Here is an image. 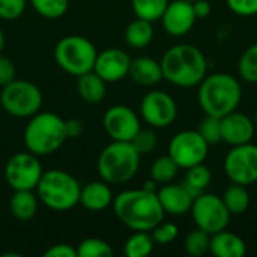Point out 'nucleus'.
<instances>
[{
	"label": "nucleus",
	"instance_id": "1",
	"mask_svg": "<svg viewBox=\"0 0 257 257\" xmlns=\"http://www.w3.org/2000/svg\"><path fill=\"white\" fill-rule=\"evenodd\" d=\"M111 206L117 220L134 232H151L166 215L157 191L145 188L119 193Z\"/></svg>",
	"mask_w": 257,
	"mask_h": 257
},
{
	"label": "nucleus",
	"instance_id": "2",
	"mask_svg": "<svg viewBox=\"0 0 257 257\" xmlns=\"http://www.w3.org/2000/svg\"><path fill=\"white\" fill-rule=\"evenodd\" d=\"M163 78L179 87H194L206 77L208 62L200 48L191 44L170 47L160 60Z\"/></svg>",
	"mask_w": 257,
	"mask_h": 257
},
{
	"label": "nucleus",
	"instance_id": "3",
	"mask_svg": "<svg viewBox=\"0 0 257 257\" xmlns=\"http://www.w3.org/2000/svg\"><path fill=\"white\" fill-rule=\"evenodd\" d=\"M242 99L239 81L226 72L206 75L199 84V104L205 114L223 117L238 108Z\"/></svg>",
	"mask_w": 257,
	"mask_h": 257
},
{
	"label": "nucleus",
	"instance_id": "4",
	"mask_svg": "<svg viewBox=\"0 0 257 257\" xmlns=\"http://www.w3.org/2000/svg\"><path fill=\"white\" fill-rule=\"evenodd\" d=\"M66 140L65 119L53 111H38L29 117L23 133L26 149L38 157L54 154Z\"/></svg>",
	"mask_w": 257,
	"mask_h": 257
},
{
	"label": "nucleus",
	"instance_id": "5",
	"mask_svg": "<svg viewBox=\"0 0 257 257\" xmlns=\"http://www.w3.org/2000/svg\"><path fill=\"white\" fill-rule=\"evenodd\" d=\"M140 154L131 142L111 140L98 157V173L110 185H120L131 181L140 167Z\"/></svg>",
	"mask_w": 257,
	"mask_h": 257
},
{
	"label": "nucleus",
	"instance_id": "6",
	"mask_svg": "<svg viewBox=\"0 0 257 257\" xmlns=\"http://www.w3.org/2000/svg\"><path fill=\"white\" fill-rule=\"evenodd\" d=\"M80 182L68 172L51 169L42 173L38 185L36 196L48 209L65 212L72 209L80 202Z\"/></svg>",
	"mask_w": 257,
	"mask_h": 257
},
{
	"label": "nucleus",
	"instance_id": "7",
	"mask_svg": "<svg viewBox=\"0 0 257 257\" xmlns=\"http://www.w3.org/2000/svg\"><path fill=\"white\" fill-rule=\"evenodd\" d=\"M96 47L93 42L80 35H68L54 47V60L66 74L78 77L93 71L96 60Z\"/></svg>",
	"mask_w": 257,
	"mask_h": 257
},
{
	"label": "nucleus",
	"instance_id": "8",
	"mask_svg": "<svg viewBox=\"0 0 257 257\" xmlns=\"http://www.w3.org/2000/svg\"><path fill=\"white\" fill-rule=\"evenodd\" d=\"M0 105L12 117L29 119L42 107L41 89L27 80H12L0 92Z\"/></svg>",
	"mask_w": 257,
	"mask_h": 257
},
{
	"label": "nucleus",
	"instance_id": "9",
	"mask_svg": "<svg viewBox=\"0 0 257 257\" xmlns=\"http://www.w3.org/2000/svg\"><path fill=\"white\" fill-rule=\"evenodd\" d=\"M191 215L196 227L205 230L209 235L224 230L230 221V212L226 208L221 197L215 194L202 193L193 200Z\"/></svg>",
	"mask_w": 257,
	"mask_h": 257
},
{
	"label": "nucleus",
	"instance_id": "10",
	"mask_svg": "<svg viewBox=\"0 0 257 257\" xmlns=\"http://www.w3.org/2000/svg\"><path fill=\"white\" fill-rule=\"evenodd\" d=\"M44 170L38 155L26 151L14 154L5 166V179L11 190H36Z\"/></svg>",
	"mask_w": 257,
	"mask_h": 257
},
{
	"label": "nucleus",
	"instance_id": "11",
	"mask_svg": "<svg viewBox=\"0 0 257 257\" xmlns=\"http://www.w3.org/2000/svg\"><path fill=\"white\" fill-rule=\"evenodd\" d=\"M208 152L209 145L197 130L181 131L169 143V155L179 169H190L203 163Z\"/></svg>",
	"mask_w": 257,
	"mask_h": 257
},
{
	"label": "nucleus",
	"instance_id": "12",
	"mask_svg": "<svg viewBox=\"0 0 257 257\" xmlns=\"http://www.w3.org/2000/svg\"><path fill=\"white\" fill-rule=\"evenodd\" d=\"M224 172L233 184L251 185L257 182V146L250 143L233 146L224 158Z\"/></svg>",
	"mask_w": 257,
	"mask_h": 257
},
{
	"label": "nucleus",
	"instance_id": "13",
	"mask_svg": "<svg viewBox=\"0 0 257 257\" xmlns=\"http://www.w3.org/2000/svg\"><path fill=\"white\" fill-rule=\"evenodd\" d=\"M140 114L152 128H167L178 116V105L167 92L151 90L142 98Z\"/></svg>",
	"mask_w": 257,
	"mask_h": 257
},
{
	"label": "nucleus",
	"instance_id": "14",
	"mask_svg": "<svg viewBox=\"0 0 257 257\" xmlns=\"http://www.w3.org/2000/svg\"><path fill=\"white\" fill-rule=\"evenodd\" d=\"M102 126L107 136L114 142H131L140 126L137 113L126 105L110 107L102 117Z\"/></svg>",
	"mask_w": 257,
	"mask_h": 257
},
{
	"label": "nucleus",
	"instance_id": "15",
	"mask_svg": "<svg viewBox=\"0 0 257 257\" xmlns=\"http://www.w3.org/2000/svg\"><path fill=\"white\" fill-rule=\"evenodd\" d=\"M131 57L120 48H107L96 54L93 71L105 81L116 83L123 80L130 72Z\"/></svg>",
	"mask_w": 257,
	"mask_h": 257
},
{
	"label": "nucleus",
	"instance_id": "16",
	"mask_svg": "<svg viewBox=\"0 0 257 257\" xmlns=\"http://www.w3.org/2000/svg\"><path fill=\"white\" fill-rule=\"evenodd\" d=\"M196 14L193 9V3L187 0H173L169 2L166 11L163 12L161 23L164 30L170 36H184L191 32L196 24Z\"/></svg>",
	"mask_w": 257,
	"mask_h": 257
},
{
	"label": "nucleus",
	"instance_id": "17",
	"mask_svg": "<svg viewBox=\"0 0 257 257\" xmlns=\"http://www.w3.org/2000/svg\"><path fill=\"white\" fill-rule=\"evenodd\" d=\"M256 125L247 114L232 111L221 117V140L230 146L250 143L254 137Z\"/></svg>",
	"mask_w": 257,
	"mask_h": 257
},
{
	"label": "nucleus",
	"instance_id": "18",
	"mask_svg": "<svg viewBox=\"0 0 257 257\" xmlns=\"http://www.w3.org/2000/svg\"><path fill=\"white\" fill-rule=\"evenodd\" d=\"M157 196L164 212L170 215H184L190 212L193 206V200H194L182 184L164 185L157 191Z\"/></svg>",
	"mask_w": 257,
	"mask_h": 257
},
{
	"label": "nucleus",
	"instance_id": "19",
	"mask_svg": "<svg viewBox=\"0 0 257 257\" xmlns=\"http://www.w3.org/2000/svg\"><path fill=\"white\" fill-rule=\"evenodd\" d=\"M113 191L110 188V184L105 181H92L81 187L80 191V205H83L87 211L92 212H101L107 209L113 203Z\"/></svg>",
	"mask_w": 257,
	"mask_h": 257
},
{
	"label": "nucleus",
	"instance_id": "20",
	"mask_svg": "<svg viewBox=\"0 0 257 257\" xmlns=\"http://www.w3.org/2000/svg\"><path fill=\"white\" fill-rule=\"evenodd\" d=\"M128 75L139 86H155L163 80L161 63L152 57H146V56L137 57L131 60Z\"/></svg>",
	"mask_w": 257,
	"mask_h": 257
},
{
	"label": "nucleus",
	"instance_id": "21",
	"mask_svg": "<svg viewBox=\"0 0 257 257\" xmlns=\"http://www.w3.org/2000/svg\"><path fill=\"white\" fill-rule=\"evenodd\" d=\"M209 251L217 257H242L247 253V245L241 236L224 229L211 235Z\"/></svg>",
	"mask_w": 257,
	"mask_h": 257
},
{
	"label": "nucleus",
	"instance_id": "22",
	"mask_svg": "<svg viewBox=\"0 0 257 257\" xmlns=\"http://www.w3.org/2000/svg\"><path fill=\"white\" fill-rule=\"evenodd\" d=\"M77 92L86 104H99L105 98L107 83L95 71H89L77 77Z\"/></svg>",
	"mask_w": 257,
	"mask_h": 257
},
{
	"label": "nucleus",
	"instance_id": "23",
	"mask_svg": "<svg viewBox=\"0 0 257 257\" xmlns=\"http://www.w3.org/2000/svg\"><path fill=\"white\" fill-rule=\"evenodd\" d=\"M9 211L18 221L32 220L38 211V196H35L32 190L14 191L9 200Z\"/></svg>",
	"mask_w": 257,
	"mask_h": 257
},
{
	"label": "nucleus",
	"instance_id": "24",
	"mask_svg": "<svg viewBox=\"0 0 257 257\" xmlns=\"http://www.w3.org/2000/svg\"><path fill=\"white\" fill-rule=\"evenodd\" d=\"M154 39V26L152 21L136 18L125 29V41L131 48L142 50L148 47Z\"/></svg>",
	"mask_w": 257,
	"mask_h": 257
},
{
	"label": "nucleus",
	"instance_id": "25",
	"mask_svg": "<svg viewBox=\"0 0 257 257\" xmlns=\"http://www.w3.org/2000/svg\"><path fill=\"white\" fill-rule=\"evenodd\" d=\"M187 178H185V182L182 184L187 191L191 194L193 199L199 197L205 188L211 184V179H212V175H211V170L203 164H196L190 169H187Z\"/></svg>",
	"mask_w": 257,
	"mask_h": 257
},
{
	"label": "nucleus",
	"instance_id": "26",
	"mask_svg": "<svg viewBox=\"0 0 257 257\" xmlns=\"http://www.w3.org/2000/svg\"><path fill=\"white\" fill-rule=\"evenodd\" d=\"M221 199H223L226 208L229 209L230 215H241L250 206V194H248L245 185L232 182V185L226 188Z\"/></svg>",
	"mask_w": 257,
	"mask_h": 257
},
{
	"label": "nucleus",
	"instance_id": "27",
	"mask_svg": "<svg viewBox=\"0 0 257 257\" xmlns=\"http://www.w3.org/2000/svg\"><path fill=\"white\" fill-rule=\"evenodd\" d=\"M154 247L155 242L151 236V232H136L126 239L123 253L126 257H146L152 253Z\"/></svg>",
	"mask_w": 257,
	"mask_h": 257
},
{
	"label": "nucleus",
	"instance_id": "28",
	"mask_svg": "<svg viewBox=\"0 0 257 257\" xmlns=\"http://www.w3.org/2000/svg\"><path fill=\"white\" fill-rule=\"evenodd\" d=\"M169 0H131V6L136 17L152 23L161 20Z\"/></svg>",
	"mask_w": 257,
	"mask_h": 257
},
{
	"label": "nucleus",
	"instance_id": "29",
	"mask_svg": "<svg viewBox=\"0 0 257 257\" xmlns=\"http://www.w3.org/2000/svg\"><path fill=\"white\" fill-rule=\"evenodd\" d=\"M178 164L170 158V155H163L157 158L151 166V179L157 184H169L178 175Z\"/></svg>",
	"mask_w": 257,
	"mask_h": 257
},
{
	"label": "nucleus",
	"instance_id": "30",
	"mask_svg": "<svg viewBox=\"0 0 257 257\" xmlns=\"http://www.w3.org/2000/svg\"><path fill=\"white\" fill-rule=\"evenodd\" d=\"M111 245L101 238H86L77 245V257H113Z\"/></svg>",
	"mask_w": 257,
	"mask_h": 257
},
{
	"label": "nucleus",
	"instance_id": "31",
	"mask_svg": "<svg viewBox=\"0 0 257 257\" xmlns=\"http://www.w3.org/2000/svg\"><path fill=\"white\" fill-rule=\"evenodd\" d=\"M30 5L41 17L57 20L66 14L69 0H30Z\"/></svg>",
	"mask_w": 257,
	"mask_h": 257
},
{
	"label": "nucleus",
	"instance_id": "32",
	"mask_svg": "<svg viewBox=\"0 0 257 257\" xmlns=\"http://www.w3.org/2000/svg\"><path fill=\"white\" fill-rule=\"evenodd\" d=\"M209 242H211V235L197 227L196 230H191L187 235L184 241V247L188 254L200 257L209 251Z\"/></svg>",
	"mask_w": 257,
	"mask_h": 257
},
{
	"label": "nucleus",
	"instance_id": "33",
	"mask_svg": "<svg viewBox=\"0 0 257 257\" xmlns=\"http://www.w3.org/2000/svg\"><path fill=\"white\" fill-rule=\"evenodd\" d=\"M238 72L242 80L248 83H257V44L248 47L239 57Z\"/></svg>",
	"mask_w": 257,
	"mask_h": 257
},
{
	"label": "nucleus",
	"instance_id": "34",
	"mask_svg": "<svg viewBox=\"0 0 257 257\" xmlns=\"http://www.w3.org/2000/svg\"><path fill=\"white\" fill-rule=\"evenodd\" d=\"M197 131L208 142V145H217L221 142V117L206 114L199 123Z\"/></svg>",
	"mask_w": 257,
	"mask_h": 257
},
{
	"label": "nucleus",
	"instance_id": "35",
	"mask_svg": "<svg viewBox=\"0 0 257 257\" xmlns=\"http://www.w3.org/2000/svg\"><path fill=\"white\" fill-rule=\"evenodd\" d=\"M133 146L137 149V152L140 155H148L151 154L157 145H158V137H157V133L151 128H140L137 131V134L133 137L131 140Z\"/></svg>",
	"mask_w": 257,
	"mask_h": 257
},
{
	"label": "nucleus",
	"instance_id": "36",
	"mask_svg": "<svg viewBox=\"0 0 257 257\" xmlns=\"http://www.w3.org/2000/svg\"><path fill=\"white\" fill-rule=\"evenodd\" d=\"M178 235H179V229L173 223L161 221L151 230V236H152L154 242L158 245H167V244L173 242L178 238Z\"/></svg>",
	"mask_w": 257,
	"mask_h": 257
},
{
	"label": "nucleus",
	"instance_id": "37",
	"mask_svg": "<svg viewBox=\"0 0 257 257\" xmlns=\"http://www.w3.org/2000/svg\"><path fill=\"white\" fill-rule=\"evenodd\" d=\"M27 6V0H0V18L12 21L20 18Z\"/></svg>",
	"mask_w": 257,
	"mask_h": 257
},
{
	"label": "nucleus",
	"instance_id": "38",
	"mask_svg": "<svg viewBox=\"0 0 257 257\" xmlns=\"http://www.w3.org/2000/svg\"><path fill=\"white\" fill-rule=\"evenodd\" d=\"M229 9L241 17H251L257 14V0H226Z\"/></svg>",
	"mask_w": 257,
	"mask_h": 257
},
{
	"label": "nucleus",
	"instance_id": "39",
	"mask_svg": "<svg viewBox=\"0 0 257 257\" xmlns=\"http://www.w3.org/2000/svg\"><path fill=\"white\" fill-rule=\"evenodd\" d=\"M15 74H17V69H15L14 62L9 57L2 56L0 53V86L3 87L5 84L15 80Z\"/></svg>",
	"mask_w": 257,
	"mask_h": 257
},
{
	"label": "nucleus",
	"instance_id": "40",
	"mask_svg": "<svg viewBox=\"0 0 257 257\" xmlns=\"http://www.w3.org/2000/svg\"><path fill=\"white\" fill-rule=\"evenodd\" d=\"M44 257H77V248L69 244H56L45 250Z\"/></svg>",
	"mask_w": 257,
	"mask_h": 257
},
{
	"label": "nucleus",
	"instance_id": "41",
	"mask_svg": "<svg viewBox=\"0 0 257 257\" xmlns=\"http://www.w3.org/2000/svg\"><path fill=\"white\" fill-rule=\"evenodd\" d=\"M66 136L68 139H78L83 134V123L78 119H68L65 120Z\"/></svg>",
	"mask_w": 257,
	"mask_h": 257
},
{
	"label": "nucleus",
	"instance_id": "42",
	"mask_svg": "<svg viewBox=\"0 0 257 257\" xmlns=\"http://www.w3.org/2000/svg\"><path fill=\"white\" fill-rule=\"evenodd\" d=\"M193 9H194V14L197 18H206L212 8H211V3L208 0H194L193 2Z\"/></svg>",
	"mask_w": 257,
	"mask_h": 257
},
{
	"label": "nucleus",
	"instance_id": "43",
	"mask_svg": "<svg viewBox=\"0 0 257 257\" xmlns=\"http://www.w3.org/2000/svg\"><path fill=\"white\" fill-rule=\"evenodd\" d=\"M3 48H5V35H3V32L0 29V53L3 51Z\"/></svg>",
	"mask_w": 257,
	"mask_h": 257
},
{
	"label": "nucleus",
	"instance_id": "44",
	"mask_svg": "<svg viewBox=\"0 0 257 257\" xmlns=\"http://www.w3.org/2000/svg\"><path fill=\"white\" fill-rule=\"evenodd\" d=\"M254 125H256V128H257V111H256V116H254Z\"/></svg>",
	"mask_w": 257,
	"mask_h": 257
},
{
	"label": "nucleus",
	"instance_id": "45",
	"mask_svg": "<svg viewBox=\"0 0 257 257\" xmlns=\"http://www.w3.org/2000/svg\"><path fill=\"white\" fill-rule=\"evenodd\" d=\"M187 2H191V3H193V2H194V0H187Z\"/></svg>",
	"mask_w": 257,
	"mask_h": 257
}]
</instances>
